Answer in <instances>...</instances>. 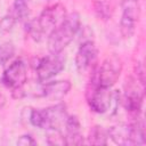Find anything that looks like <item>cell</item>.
<instances>
[{"label":"cell","mask_w":146,"mask_h":146,"mask_svg":"<svg viewBox=\"0 0 146 146\" xmlns=\"http://www.w3.org/2000/svg\"><path fill=\"white\" fill-rule=\"evenodd\" d=\"M65 65V58L60 52L58 54H51L49 56H46L43 58L36 59V74L38 80L40 82H47L52 76L57 75Z\"/></svg>","instance_id":"277c9868"},{"label":"cell","mask_w":146,"mask_h":146,"mask_svg":"<svg viewBox=\"0 0 146 146\" xmlns=\"http://www.w3.org/2000/svg\"><path fill=\"white\" fill-rule=\"evenodd\" d=\"M80 29V15L71 13L65 16L60 24L49 34L48 49L51 54L62 52V50L73 40L74 35Z\"/></svg>","instance_id":"6da1fadb"},{"label":"cell","mask_w":146,"mask_h":146,"mask_svg":"<svg viewBox=\"0 0 146 146\" xmlns=\"http://www.w3.org/2000/svg\"><path fill=\"white\" fill-rule=\"evenodd\" d=\"M113 94L111 92L110 88L100 87L94 81L91 91H89L88 103L90 108L96 113H105L110 110L112 105Z\"/></svg>","instance_id":"8992f818"},{"label":"cell","mask_w":146,"mask_h":146,"mask_svg":"<svg viewBox=\"0 0 146 146\" xmlns=\"http://www.w3.org/2000/svg\"><path fill=\"white\" fill-rule=\"evenodd\" d=\"M11 14L15 16L16 19H24L29 16V5L27 0H15Z\"/></svg>","instance_id":"2e32d148"},{"label":"cell","mask_w":146,"mask_h":146,"mask_svg":"<svg viewBox=\"0 0 146 146\" xmlns=\"http://www.w3.org/2000/svg\"><path fill=\"white\" fill-rule=\"evenodd\" d=\"M108 137L117 145H132L131 143V125L117 124L110 128Z\"/></svg>","instance_id":"4fadbf2b"},{"label":"cell","mask_w":146,"mask_h":146,"mask_svg":"<svg viewBox=\"0 0 146 146\" xmlns=\"http://www.w3.org/2000/svg\"><path fill=\"white\" fill-rule=\"evenodd\" d=\"M43 114H44V120H46V125L44 129H56L59 130L60 125H65L66 119H67V113H66V107L63 104L54 105L48 108H43Z\"/></svg>","instance_id":"30bf717a"},{"label":"cell","mask_w":146,"mask_h":146,"mask_svg":"<svg viewBox=\"0 0 146 146\" xmlns=\"http://www.w3.org/2000/svg\"><path fill=\"white\" fill-rule=\"evenodd\" d=\"M27 79L26 73V65L22 59H16L13 62L9 67L6 68L2 75V82L5 86L11 89H19L23 88Z\"/></svg>","instance_id":"52a82bcc"},{"label":"cell","mask_w":146,"mask_h":146,"mask_svg":"<svg viewBox=\"0 0 146 146\" xmlns=\"http://www.w3.org/2000/svg\"><path fill=\"white\" fill-rule=\"evenodd\" d=\"M6 104V97L3 96V94L0 92V107H3Z\"/></svg>","instance_id":"7402d4cb"},{"label":"cell","mask_w":146,"mask_h":146,"mask_svg":"<svg viewBox=\"0 0 146 146\" xmlns=\"http://www.w3.org/2000/svg\"><path fill=\"white\" fill-rule=\"evenodd\" d=\"M16 21H17V19L15 18V16H14L11 13L8 14V15H6V16L2 17L1 21H0V31L3 32V33L11 31V29L14 27Z\"/></svg>","instance_id":"d6986e66"},{"label":"cell","mask_w":146,"mask_h":146,"mask_svg":"<svg viewBox=\"0 0 146 146\" xmlns=\"http://www.w3.org/2000/svg\"><path fill=\"white\" fill-rule=\"evenodd\" d=\"M65 18V8L60 5H56L52 7L44 8L39 18L31 21L27 24V31L31 34V36L40 41L44 34H50L57 26V23L59 19Z\"/></svg>","instance_id":"7a4b0ae2"},{"label":"cell","mask_w":146,"mask_h":146,"mask_svg":"<svg viewBox=\"0 0 146 146\" xmlns=\"http://www.w3.org/2000/svg\"><path fill=\"white\" fill-rule=\"evenodd\" d=\"M97 60V48L94 41L88 40L81 43L76 56H75V65L79 73H86L96 64Z\"/></svg>","instance_id":"ba28073f"},{"label":"cell","mask_w":146,"mask_h":146,"mask_svg":"<svg viewBox=\"0 0 146 146\" xmlns=\"http://www.w3.org/2000/svg\"><path fill=\"white\" fill-rule=\"evenodd\" d=\"M95 10L98 14L99 17L103 19H108L111 17V10L107 3L105 2H96L95 3Z\"/></svg>","instance_id":"ffe728a7"},{"label":"cell","mask_w":146,"mask_h":146,"mask_svg":"<svg viewBox=\"0 0 146 146\" xmlns=\"http://www.w3.org/2000/svg\"><path fill=\"white\" fill-rule=\"evenodd\" d=\"M64 127L66 130L65 140L67 145H80L83 143V138L81 135V124L76 116H67Z\"/></svg>","instance_id":"8fae6325"},{"label":"cell","mask_w":146,"mask_h":146,"mask_svg":"<svg viewBox=\"0 0 146 146\" xmlns=\"http://www.w3.org/2000/svg\"><path fill=\"white\" fill-rule=\"evenodd\" d=\"M15 52V47L11 42H3L0 44V65H5Z\"/></svg>","instance_id":"e0dca14e"},{"label":"cell","mask_w":146,"mask_h":146,"mask_svg":"<svg viewBox=\"0 0 146 146\" xmlns=\"http://www.w3.org/2000/svg\"><path fill=\"white\" fill-rule=\"evenodd\" d=\"M108 131L100 125H95L89 133V143L92 145H106Z\"/></svg>","instance_id":"5bb4252c"},{"label":"cell","mask_w":146,"mask_h":146,"mask_svg":"<svg viewBox=\"0 0 146 146\" xmlns=\"http://www.w3.org/2000/svg\"><path fill=\"white\" fill-rule=\"evenodd\" d=\"M131 143L132 145L145 144V130L143 121H137L131 124Z\"/></svg>","instance_id":"9a60e30c"},{"label":"cell","mask_w":146,"mask_h":146,"mask_svg":"<svg viewBox=\"0 0 146 146\" xmlns=\"http://www.w3.org/2000/svg\"><path fill=\"white\" fill-rule=\"evenodd\" d=\"M71 89V83L67 80L52 81L46 83L42 88V96L50 99H60L63 98Z\"/></svg>","instance_id":"7c38bea8"},{"label":"cell","mask_w":146,"mask_h":146,"mask_svg":"<svg viewBox=\"0 0 146 146\" xmlns=\"http://www.w3.org/2000/svg\"><path fill=\"white\" fill-rule=\"evenodd\" d=\"M122 72V60L116 55H111L104 59L97 73L96 83L100 87L111 88L115 84Z\"/></svg>","instance_id":"3957f363"},{"label":"cell","mask_w":146,"mask_h":146,"mask_svg":"<svg viewBox=\"0 0 146 146\" xmlns=\"http://www.w3.org/2000/svg\"><path fill=\"white\" fill-rule=\"evenodd\" d=\"M30 122L38 128L44 129L46 125V120H44V114L42 110H32L30 114Z\"/></svg>","instance_id":"ac0fdd59"},{"label":"cell","mask_w":146,"mask_h":146,"mask_svg":"<svg viewBox=\"0 0 146 146\" xmlns=\"http://www.w3.org/2000/svg\"><path fill=\"white\" fill-rule=\"evenodd\" d=\"M138 17L139 0H122V17L120 22V29L123 38L129 39L133 35Z\"/></svg>","instance_id":"5b68a950"},{"label":"cell","mask_w":146,"mask_h":146,"mask_svg":"<svg viewBox=\"0 0 146 146\" xmlns=\"http://www.w3.org/2000/svg\"><path fill=\"white\" fill-rule=\"evenodd\" d=\"M137 81H140L138 78L133 82H130L124 97H123V105L127 108V111L137 114L140 111L141 103H143V96H144V86H138ZM143 82V81H141Z\"/></svg>","instance_id":"9c48e42d"},{"label":"cell","mask_w":146,"mask_h":146,"mask_svg":"<svg viewBox=\"0 0 146 146\" xmlns=\"http://www.w3.org/2000/svg\"><path fill=\"white\" fill-rule=\"evenodd\" d=\"M35 144H36V141L33 139V137L31 135H23L17 140V145H19V146H32Z\"/></svg>","instance_id":"44dd1931"}]
</instances>
